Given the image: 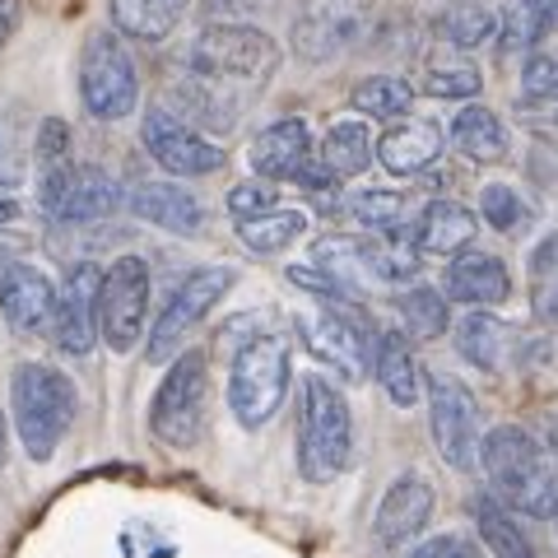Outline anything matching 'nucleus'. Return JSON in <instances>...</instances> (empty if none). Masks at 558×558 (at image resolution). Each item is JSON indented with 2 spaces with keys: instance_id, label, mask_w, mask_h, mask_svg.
I'll return each mask as SVG.
<instances>
[{
  "instance_id": "f257e3e1",
  "label": "nucleus",
  "mask_w": 558,
  "mask_h": 558,
  "mask_svg": "<svg viewBox=\"0 0 558 558\" xmlns=\"http://www.w3.org/2000/svg\"><path fill=\"white\" fill-rule=\"evenodd\" d=\"M284 51L252 24H209L186 47V75L178 80V117L191 126L229 131L247 94H260Z\"/></svg>"
},
{
  "instance_id": "f03ea898",
  "label": "nucleus",
  "mask_w": 558,
  "mask_h": 558,
  "mask_svg": "<svg viewBox=\"0 0 558 558\" xmlns=\"http://www.w3.org/2000/svg\"><path fill=\"white\" fill-rule=\"evenodd\" d=\"M480 465L502 508L526 517H558V461L526 428L498 424L494 433H484Z\"/></svg>"
},
{
  "instance_id": "7ed1b4c3",
  "label": "nucleus",
  "mask_w": 558,
  "mask_h": 558,
  "mask_svg": "<svg viewBox=\"0 0 558 558\" xmlns=\"http://www.w3.org/2000/svg\"><path fill=\"white\" fill-rule=\"evenodd\" d=\"M354 457V418L349 400L340 396L336 381L322 373L303 377V405H299V470L312 484H330L344 475Z\"/></svg>"
},
{
  "instance_id": "20e7f679",
  "label": "nucleus",
  "mask_w": 558,
  "mask_h": 558,
  "mask_svg": "<svg viewBox=\"0 0 558 558\" xmlns=\"http://www.w3.org/2000/svg\"><path fill=\"white\" fill-rule=\"evenodd\" d=\"M10 405L14 428L33 461H51L75 418V387L51 363H20L10 377Z\"/></svg>"
},
{
  "instance_id": "39448f33",
  "label": "nucleus",
  "mask_w": 558,
  "mask_h": 558,
  "mask_svg": "<svg viewBox=\"0 0 558 558\" xmlns=\"http://www.w3.org/2000/svg\"><path fill=\"white\" fill-rule=\"evenodd\" d=\"M289 396V340L256 336L238 349L229 368V405L242 428H260L279 414Z\"/></svg>"
},
{
  "instance_id": "423d86ee",
  "label": "nucleus",
  "mask_w": 558,
  "mask_h": 558,
  "mask_svg": "<svg viewBox=\"0 0 558 558\" xmlns=\"http://www.w3.org/2000/svg\"><path fill=\"white\" fill-rule=\"evenodd\" d=\"M299 336L330 373L344 381H363L377 363V336L373 322L359 303H322L317 312H299Z\"/></svg>"
},
{
  "instance_id": "0eeeda50",
  "label": "nucleus",
  "mask_w": 558,
  "mask_h": 558,
  "mask_svg": "<svg viewBox=\"0 0 558 558\" xmlns=\"http://www.w3.org/2000/svg\"><path fill=\"white\" fill-rule=\"evenodd\" d=\"M205 396H209V359L205 349H186L168 363V373L154 391L149 428L163 447H196L205 428Z\"/></svg>"
},
{
  "instance_id": "6e6552de",
  "label": "nucleus",
  "mask_w": 558,
  "mask_h": 558,
  "mask_svg": "<svg viewBox=\"0 0 558 558\" xmlns=\"http://www.w3.org/2000/svg\"><path fill=\"white\" fill-rule=\"evenodd\" d=\"M373 24V0H303L289 24V47L303 65H330L363 47Z\"/></svg>"
},
{
  "instance_id": "1a4fd4ad",
  "label": "nucleus",
  "mask_w": 558,
  "mask_h": 558,
  "mask_svg": "<svg viewBox=\"0 0 558 558\" xmlns=\"http://www.w3.org/2000/svg\"><path fill=\"white\" fill-rule=\"evenodd\" d=\"M80 98L84 112L98 121H121L140 102V75L121 33H89L80 51Z\"/></svg>"
},
{
  "instance_id": "9d476101",
  "label": "nucleus",
  "mask_w": 558,
  "mask_h": 558,
  "mask_svg": "<svg viewBox=\"0 0 558 558\" xmlns=\"http://www.w3.org/2000/svg\"><path fill=\"white\" fill-rule=\"evenodd\" d=\"M317 266L326 275H336L349 293H359L363 284H400V279L418 275V252L405 247L400 238L377 242V238H349V233H330L317 238Z\"/></svg>"
},
{
  "instance_id": "9b49d317",
  "label": "nucleus",
  "mask_w": 558,
  "mask_h": 558,
  "mask_svg": "<svg viewBox=\"0 0 558 558\" xmlns=\"http://www.w3.org/2000/svg\"><path fill=\"white\" fill-rule=\"evenodd\" d=\"M229 289H233V270H229V266L191 270L182 284L172 289V299H168V307L159 312V322L149 326V336H145V359H149V363H172V359H178L182 340L209 317V312H215V303H219Z\"/></svg>"
},
{
  "instance_id": "f8f14e48",
  "label": "nucleus",
  "mask_w": 558,
  "mask_h": 558,
  "mask_svg": "<svg viewBox=\"0 0 558 558\" xmlns=\"http://www.w3.org/2000/svg\"><path fill=\"white\" fill-rule=\"evenodd\" d=\"M145 312H149V266L140 256H117L102 270L98 289V336L117 354H131L145 336Z\"/></svg>"
},
{
  "instance_id": "ddd939ff",
  "label": "nucleus",
  "mask_w": 558,
  "mask_h": 558,
  "mask_svg": "<svg viewBox=\"0 0 558 558\" xmlns=\"http://www.w3.org/2000/svg\"><path fill=\"white\" fill-rule=\"evenodd\" d=\"M428 428L433 447L451 470H475L480 461V405L457 377H428Z\"/></svg>"
},
{
  "instance_id": "4468645a",
  "label": "nucleus",
  "mask_w": 558,
  "mask_h": 558,
  "mask_svg": "<svg viewBox=\"0 0 558 558\" xmlns=\"http://www.w3.org/2000/svg\"><path fill=\"white\" fill-rule=\"evenodd\" d=\"M145 149L159 159V168H168L172 178H205V172L223 168V149L215 140H205L191 121H182L178 112H168L163 102H154L145 112Z\"/></svg>"
},
{
  "instance_id": "2eb2a0df",
  "label": "nucleus",
  "mask_w": 558,
  "mask_h": 558,
  "mask_svg": "<svg viewBox=\"0 0 558 558\" xmlns=\"http://www.w3.org/2000/svg\"><path fill=\"white\" fill-rule=\"evenodd\" d=\"M98 289H102V270L80 260L65 275V284L57 293V344L65 354H89L98 344Z\"/></svg>"
},
{
  "instance_id": "dca6fc26",
  "label": "nucleus",
  "mask_w": 558,
  "mask_h": 558,
  "mask_svg": "<svg viewBox=\"0 0 558 558\" xmlns=\"http://www.w3.org/2000/svg\"><path fill=\"white\" fill-rule=\"evenodd\" d=\"M0 317L10 322L14 336H43L57 322V289L33 260H14L0 279Z\"/></svg>"
},
{
  "instance_id": "f3484780",
  "label": "nucleus",
  "mask_w": 558,
  "mask_h": 558,
  "mask_svg": "<svg viewBox=\"0 0 558 558\" xmlns=\"http://www.w3.org/2000/svg\"><path fill=\"white\" fill-rule=\"evenodd\" d=\"M433 508H438V494H433V484L418 480V475H400L387 488V498H381V508H377V521H373L377 545L381 549L410 545V539L433 521Z\"/></svg>"
},
{
  "instance_id": "a211bd4d",
  "label": "nucleus",
  "mask_w": 558,
  "mask_h": 558,
  "mask_svg": "<svg viewBox=\"0 0 558 558\" xmlns=\"http://www.w3.org/2000/svg\"><path fill=\"white\" fill-rule=\"evenodd\" d=\"M252 172L260 182H293L312 163V140L303 117H284L252 140Z\"/></svg>"
},
{
  "instance_id": "6ab92c4d",
  "label": "nucleus",
  "mask_w": 558,
  "mask_h": 558,
  "mask_svg": "<svg viewBox=\"0 0 558 558\" xmlns=\"http://www.w3.org/2000/svg\"><path fill=\"white\" fill-rule=\"evenodd\" d=\"M508 293H512V275L498 256H488V252L451 256V266H447V299L451 303H465V307L484 312V307L508 303Z\"/></svg>"
},
{
  "instance_id": "aec40b11",
  "label": "nucleus",
  "mask_w": 558,
  "mask_h": 558,
  "mask_svg": "<svg viewBox=\"0 0 558 558\" xmlns=\"http://www.w3.org/2000/svg\"><path fill=\"white\" fill-rule=\"evenodd\" d=\"M442 145H447V135H442L438 121L414 117V121H400V126H391L377 140V163L387 172H396V178H418V172H428L442 159Z\"/></svg>"
},
{
  "instance_id": "412c9836",
  "label": "nucleus",
  "mask_w": 558,
  "mask_h": 558,
  "mask_svg": "<svg viewBox=\"0 0 558 558\" xmlns=\"http://www.w3.org/2000/svg\"><path fill=\"white\" fill-rule=\"evenodd\" d=\"M480 233V219L475 209H465L461 201H428L414 219V252H428V256H461L470 242Z\"/></svg>"
},
{
  "instance_id": "4be33fe9",
  "label": "nucleus",
  "mask_w": 558,
  "mask_h": 558,
  "mask_svg": "<svg viewBox=\"0 0 558 558\" xmlns=\"http://www.w3.org/2000/svg\"><path fill=\"white\" fill-rule=\"evenodd\" d=\"M121 205V186L117 178H108L102 168H75L70 172V182L57 201H51L47 215L57 219V223H98V219H108L112 209Z\"/></svg>"
},
{
  "instance_id": "5701e85b",
  "label": "nucleus",
  "mask_w": 558,
  "mask_h": 558,
  "mask_svg": "<svg viewBox=\"0 0 558 558\" xmlns=\"http://www.w3.org/2000/svg\"><path fill=\"white\" fill-rule=\"evenodd\" d=\"M131 209L145 223H154V229H163V233H201L205 229V209L201 201L191 196V191H182L178 182H140L131 191Z\"/></svg>"
},
{
  "instance_id": "b1692460",
  "label": "nucleus",
  "mask_w": 558,
  "mask_h": 558,
  "mask_svg": "<svg viewBox=\"0 0 558 558\" xmlns=\"http://www.w3.org/2000/svg\"><path fill=\"white\" fill-rule=\"evenodd\" d=\"M373 377L381 381V391H387L391 405H400V410L418 405V391H424V373H418V363H414V349H410L405 330H387V336H377Z\"/></svg>"
},
{
  "instance_id": "393cba45",
  "label": "nucleus",
  "mask_w": 558,
  "mask_h": 558,
  "mask_svg": "<svg viewBox=\"0 0 558 558\" xmlns=\"http://www.w3.org/2000/svg\"><path fill=\"white\" fill-rule=\"evenodd\" d=\"M457 349L465 363H475V368L484 373H502L517 349V330L508 322L488 317V312H470V317H461L457 326Z\"/></svg>"
},
{
  "instance_id": "a878e982",
  "label": "nucleus",
  "mask_w": 558,
  "mask_h": 558,
  "mask_svg": "<svg viewBox=\"0 0 558 558\" xmlns=\"http://www.w3.org/2000/svg\"><path fill=\"white\" fill-rule=\"evenodd\" d=\"M451 145L470 163H502L508 159V126H502V117L494 108L470 102V108L451 117Z\"/></svg>"
},
{
  "instance_id": "bb28decb",
  "label": "nucleus",
  "mask_w": 558,
  "mask_h": 558,
  "mask_svg": "<svg viewBox=\"0 0 558 558\" xmlns=\"http://www.w3.org/2000/svg\"><path fill=\"white\" fill-rule=\"evenodd\" d=\"M186 0H112V24L131 43H163L178 28Z\"/></svg>"
},
{
  "instance_id": "cd10ccee",
  "label": "nucleus",
  "mask_w": 558,
  "mask_h": 558,
  "mask_svg": "<svg viewBox=\"0 0 558 558\" xmlns=\"http://www.w3.org/2000/svg\"><path fill=\"white\" fill-rule=\"evenodd\" d=\"M317 159L336 172L340 182H349V178H359V172H368V163L377 159V145H373V135L363 121H336V126L322 135Z\"/></svg>"
},
{
  "instance_id": "c85d7f7f",
  "label": "nucleus",
  "mask_w": 558,
  "mask_h": 558,
  "mask_svg": "<svg viewBox=\"0 0 558 558\" xmlns=\"http://www.w3.org/2000/svg\"><path fill=\"white\" fill-rule=\"evenodd\" d=\"M475 531L484 539V549H494V558H535L526 531L512 521V508H502L498 498H475Z\"/></svg>"
},
{
  "instance_id": "c756f323",
  "label": "nucleus",
  "mask_w": 558,
  "mask_h": 558,
  "mask_svg": "<svg viewBox=\"0 0 558 558\" xmlns=\"http://www.w3.org/2000/svg\"><path fill=\"white\" fill-rule=\"evenodd\" d=\"M70 172H75V163H70V131L65 121L47 117L43 131H38V182H43V209H51V201L65 191Z\"/></svg>"
},
{
  "instance_id": "7c9ffc66",
  "label": "nucleus",
  "mask_w": 558,
  "mask_h": 558,
  "mask_svg": "<svg viewBox=\"0 0 558 558\" xmlns=\"http://www.w3.org/2000/svg\"><path fill=\"white\" fill-rule=\"evenodd\" d=\"M344 215L363 223V229L400 238V229L410 223V196L405 191H354V196L344 201Z\"/></svg>"
},
{
  "instance_id": "2f4dec72",
  "label": "nucleus",
  "mask_w": 558,
  "mask_h": 558,
  "mask_svg": "<svg viewBox=\"0 0 558 558\" xmlns=\"http://www.w3.org/2000/svg\"><path fill=\"white\" fill-rule=\"evenodd\" d=\"M400 307V322H405V336L410 340H438L442 330L451 326V312H447V293L428 289V284H414L396 299Z\"/></svg>"
},
{
  "instance_id": "473e14b6",
  "label": "nucleus",
  "mask_w": 558,
  "mask_h": 558,
  "mask_svg": "<svg viewBox=\"0 0 558 558\" xmlns=\"http://www.w3.org/2000/svg\"><path fill=\"white\" fill-rule=\"evenodd\" d=\"M303 229H307L303 209H270V215H260V219L238 223V238H242V247L275 256V252H284L293 238H303Z\"/></svg>"
},
{
  "instance_id": "72a5a7b5",
  "label": "nucleus",
  "mask_w": 558,
  "mask_h": 558,
  "mask_svg": "<svg viewBox=\"0 0 558 558\" xmlns=\"http://www.w3.org/2000/svg\"><path fill=\"white\" fill-rule=\"evenodd\" d=\"M349 102L363 112V117H377V121H396V117H405L410 112V102H414V89L405 80H396V75H368V80H359L354 84V94H349Z\"/></svg>"
},
{
  "instance_id": "f704fd0d",
  "label": "nucleus",
  "mask_w": 558,
  "mask_h": 558,
  "mask_svg": "<svg viewBox=\"0 0 558 558\" xmlns=\"http://www.w3.org/2000/svg\"><path fill=\"white\" fill-rule=\"evenodd\" d=\"M442 33H447V43L457 47V51H475V47H484V43H494L498 14L488 10V5H470V0H461V5L447 10Z\"/></svg>"
},
{
  "instance_id": "c9c22d12",
  "label": "nucleus",
  "mask_w": 558,
  "mask_h": 558,
  "mask_svg": "<svg viewBox=\"0 0 558 558\" xmlns=\"http://www.w3.org/2000/svg\"><path fill=\"white\" fill-rule=\"evenodd\" d=\"M480 215L488 219V229H498V233H521V229H526V219H531V209H526V201H521L512 186L494 182V186L480 191Z\"/></svg>"
},
{
  "instance_id": "e433bc0d",
  "label": "nucleus",
  "mask_w": 558,
  "mask_h": 558,
  "mask_svg": "<svg viewBox=\"0 0 558 558\" xmlns=\"http://www.w3.org/2000/svg\"><path fill=\"white\" fill-rule=\"evenodd\" d=\"M545 33H549V28L539 24L526 5H517V0L498 14V38H502V51H535V43L545 38Z\"/></svg>"
},
{
  "instance_id": "4c0bfd02",
  "label": "nucleus",
  "mask_w": 558,
  "mask_h": 558,
  "mask_svg": "<svg viewBox=\"0 0 558 558\" xmlns=\"http://www.w3.org/2000/svg\"><path fill=\"white\" fill-rule=\"evenodd\" d=\"M480 70L475 65H433L424 75V94L433 98H475L480 94Z\"/></svg>"
},
{
  "instance_id": "58836bf2",
  "label": "nucleus",
  "mask_w": 558,
  "mask_h": 558,
  "mask_svg": "<svg viewBox=\"0 0 558 558\" xmlns=\"http://www.w3.org/2000/svg\"><path fill=\"white\" fill-rule=\"evenodd\" d=\"M521 94L535 102H558V57L531 51L526 65H521Z\"/></svg>"
},
{
  "instance_id": "ea45409f",
  "label": "nucleus",
  "mask_w": 558,
  "mask_h": 558,
  "mask_svg": "<svg viewBox=\"0 0 558 558\" xmlns=\"http://www.w3.org/2000/svg\"><path fill=\"white\" fill-rule=\"evenodd\" d=\"M229 209L238 215V223H247V219H260V215H270L275 209V182H238L229 191Z\"/></svg>"
},
{
  "instance_id": "a19ab883",
  "label": "nucleus",
  "mask_w": 558,
  "mask_h": 558,
  "mask_svg": "<svg viewBox=\"0 0 558 558\" xmlns=\"http://www.w3.org/2000/svg\"><path fill=\"white\" fill-rule=\"evenodd\" d=\"M289 279H293L299 289L317 293L322 303H336V307H340V303H354V293H349L336 275H326L322 266H289Z\"/></svg>"
},
{
  "instance_id": "79ce46f5",
  "label": "nucleus",
  "mask_w": 558,
  "mask_h": 558,
  "mask_svg": "<svg viewBox=\"0 0 558 558\" xmlns=\"http://www.w3.org/2000/svg\"><path fill=\"white\" fill-rule=\"evenodd\" d=\"M410 558H475V549H470L461 535H438V539H428V545H418Z\"/></svg>"
},
{
  "instance_id": "37998d69",
  "label": "nucleus",
  "mask_w": 558,
  "mask_h": 558,
  "mask_svg": "<svg viewBox=\"0 0 558 558\" xmlns=\"http://www.w3.org/2000/svg\"><path fill=\"white\" fill-rule=\"evenodd\" d=\"M531 275H535V279L558 275V233H549V238L531 252Z\"/></svg>"
},
{
  "instance_id": "c03bdc74",
  "label": "nucleus",
  "mask_w": 558,
  "mask_h": 558,
  "mask_svg": "<svg viewBox=\"0 0 558 558\" xmlns=\"http://www.w3.org/2000/svg\"><path fill=\"white\" fill-rule=\"evenodd\" d=\"M270 0H205L209 14H219V24H229V14H252V10H266Z\"/></svg>"
},
{
  "instance_id": "a18cd8bd",
  "label": "nucleus",
  "mask_w": 558,
  "mask_h": 558,
  "mask_svg": "<svg viewBox=\"0 0 558 558\" xmlns=\"http://www.w3.org/2000/svg\"><path fill=\"white\" fill-rule=\"evenodd\" d=\"M20 0H0V47L14 38V28H20Z\"/></svg>"
},
{
  "instance_id": "49530a36",
  "label": "nucleus",
  "mask_w": 558,
  "mask_h": 558,
  "mask_svg": "<svg viewBox=\"0 0 558 558\" xmlns=\"http://www.w3.org/2000/svg\"><path fill=\"white\" fill-rule=\"evenodd\" d=\"M517 5H526L545 28H558V0H517Z\"/></svg>"
},
{
  "instance_id": "de8ad7c7",
  "label": "nucleus",
  "mask_w": 558,
  "mask_h": 558,
  "mask_svg": "<svg viewBox=\"0 0 558 558\" xmlns=\"http://www.w3.org/2000/svg\"><path fill=\"white\" fill-rule=\"evenodd\" d=\"M20 247H24V242L14 238V233H0V279H5V270L14 266V256H20Z\"/></svg>"
},
{
  "instance_id": "09e8293b",
  "label": "nucleus",
  "mask_w": 558,
  "mask_h": 558,
  "mask_svg": "<svg viewBox=\"0 0 558 558\" xmlns=\"http://www.w3.org/2000/svg\"><path fill=\"white\" fill-rule=\"evenodd\" d=\"M535 312L545 322H558V284H549V289H539V299H535Z\"/></svg>"
},
{
  "instance_id": "8fccbe9b",
  "label": "nucleus",
  "mask_w": 558,
  "mask_h": 558,
  "mask_svg": "<svg viewBox=\"0 0 558 558\" xmlns=\"http://www.w3.org/2000/svg\"><path fill=\"white\" fill-rule=\"evenodd\" d=\"M14 215H20V205H14V201H5V196H0V223H10Z\"/></svg>"
},
{
  "instance_id": "3c124183",
  "label": "nucleus",
  "mask_w": 558,
  "mask_h": 558,
  "mask_svg": "<svg viewBox=\"0 0 558 558\" xmlns=\"http://www.w3.org/2000/svg\"><path fill=\"white\" fill-rule=\"evenodd\" d=\"M0 451H5V414H0Z\"/></svg>"
}]
</instances>
